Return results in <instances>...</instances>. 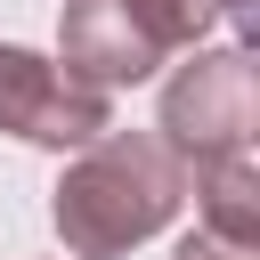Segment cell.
<instances>
[{"mask_svg": "<svg viewBox=\"0 0 260 260\" xmlns=\"http://www.w3.org/2000/svg\"><path fill=\"white\" fill-rule=\"evenodd\" d=\"M187 203V162L162 146V130H98L65 179H57V236L73 260H122L146 236H162Z\"/></svg>", "mask_w": 260, "mask_h": 260, "instance_id": "1", "label": "cell"}, {"mask_svg": "<svg viewBox=\"0 0 260 260\" xmlns=\"http://www.w3.org/2000/svg\"><path fill=\"white\" fill-rule=\"evenodd\" d=\"M252 122H260V98H252V57L244 49H195L162 89V146L187 171L252 154Z\"/></svg>", "mask_w": 260, "mask_h": 260, "instance_id": "2", "label": "cell"}, {"mask_svg": "<svg viewBox=\"0 0 260 260\" xmlns=\"http://www.w3.org/2000/svg\"><path fill=\"white\" fill-rule=\"evenodd\" d=\"M0 130L65 154V146H89L98 130H114V106H106V89L73 81L57 57L0 41Z\"/></svg>", "mask_w": 260, "mask_h": 260, "instance_id": "3", "label": "cell"}, {"mask_svg": "<svg viewBox=\"0 0 260 260\" xmlns=\"http://www.w3.org/2000/svg\"><path fill=\"white\" fill-rule=\"evenodd\" d=\"M171 49L154 41V24L130 8V0H65V24H57V65L89 89H122V81H146Z\"/></svg>", "mask_w": 260, "mask_h": 260, "instance_id": "4", "label": "cell"}, {"mask_svg": "<svg viewBox=\"0 0 260 260\" xmlns=\"http://www.w3.org/2000/svg\"><path fill=\"white\" fill-rule=\"evenodd\" d=\"M195 211H203V236L236 244V252H260V171L252 154H228V162H195Z\"/></svg>", "mask_w": 260, "mask_h": 260, "instance_id": "5", "label": "cell"}, {"mask_svg": "<svg viewBox=\"0 0 260 260\" xmlns=\"http://www.w3.org/2000/svg\"><path fill=\"white\" fill-rule=\"evenodd\" d=\"M146 24H154V41L162 49H195L219 16H236V24H252V0H130Z\"/></svg>", "mask_w": 260, "mask_h": 260, "instance_id": "6", "label": "cell"}, {"mask_svg": "<svg viewBox=\"0 0 260 260\" xmlns=\"http://www.w3.org/2000/svg\"><path fill=\"white\" fill-rule=\"evenodd\" d=\"M179 260H252V252H236V244H219V236H203V228H195V236L179 244Z\"/></svg>", "mask_w": 260, "mask_h": 260, "instance_id": "7", "label": "cell"}]
</instances>
